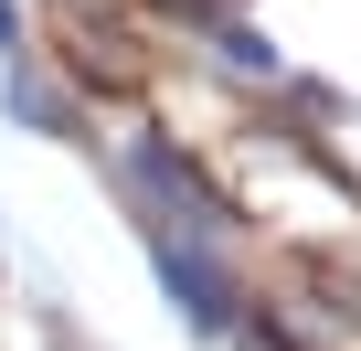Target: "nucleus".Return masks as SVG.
<instances>
[{
    "mask_svg": "<svg viewBox=\"0 0 361 351\" xmlns=\"http://www.w3.org/2000/svg\"><path fill=\"white\" fill-rule=\"evenodd\" d=\"M159 266H170V298H180V309H192L202 330H224V287H213V277H202L192 256H159Z\"/></svg>",
    "mask_w": 361,
    "mask_h": 351,
    "instance_id": "f257e3e1",
    "label": "nucleus"
}]
</instances>
